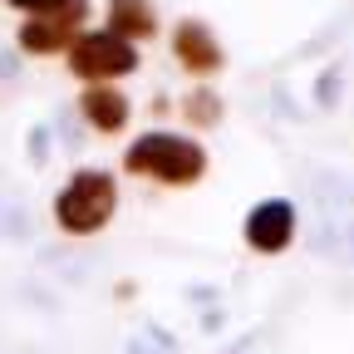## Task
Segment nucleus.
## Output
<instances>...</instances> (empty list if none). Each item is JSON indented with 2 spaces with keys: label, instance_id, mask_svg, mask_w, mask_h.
<instances>
[{
  "label": "nucleus",
  "instance_id": "obj_8",
  "mask_svg": "<svg viewBox=\"0 0 354 354\" xmlns=\"http://www.w3.org/2000/svg\"><path fill=\"white\" fill-rule=\"evenodd\" d=\"M79 104H84V118L94 123L99 133H118V128L128 123V99L113 94V88H88Z\"/></svg>",
  "mask_w": 354,
  "mask_h": 354
},
{
  "label": "nucleus",
  "instance_id": "obj_2",
  "mask_svg": "<svg viewBox=\"0 0 354 354\" xmlns=\"http://www.w3.org/2000/svg\"><path fill=\"white\" fill-rule=\"evenodd\" d=\"M113 202H118V187H113V177L109 172H79L74 183L64 187L59 197V227L84 236V232H99L104 221L113 216Z\"/></svg>",
  "mask_w": 354,
  "mask_h": 354
},
{
  "label": "nucleus",
  "instance_id": "obj_6",
  "mask_svg": "<svg viewBox=\"0 0 354 354\" xmlns=\"http://www.w3.org/2000/svg\"><path fill=\"white\" fill-rule=\"evenodd\" d=\"M172 50H177V59H183V69H192V74H216V69H221V44H216V35H212L207 25H197V20H183V25H177Z\"/></svg>",
  "mask_w": 354,
  "mask_h": 354
},
{
  "label": "nucleus",
  "instance_id": "obj_3",
  "mask_svg": "<svg viewBox=\"0 0 354 354\" xmlns=\"http://www.w3.org/2000/svg\"><path fill=\"white\" fill-rule=\"evenodd\" d=\"M69 59H74V74H79V79H99V84L138 69V55H133V44L118 39V35H109V30H94V35L74 39Z\"/></svg>",
  "mask_w": 354,
  "mask_h": 354
},
{
  "label": "nucleus",
  "instance_id": "obj_7",
  "mask_svg": "<svg viewBox=\"0 0 354 354\" xmlns=\"http://www.w3.org/2000/svg\"><path fill=\"white\" fill-rule=\"evenodd\" d=\"M158 30V15H153V0H109V35L118 39H148Z\"/></svg>",
  "mask_w": 354,
  "mask_h": 354
},
{
  "label": "nucleus",
  "instance_id": "obj_9",
  "mask_svg": "<svg viewBox=\"0 0 354 354\" xmlns=\"http://www.w3.org/2000/svg\"><path fill=\"white\" fill-rule=\"evenodd\" d=\"M187 118H192V123H216V118H221L216 94H202V88H197V94L187 99Z\"/></svg>",
  "mask_w": 354,
  "mask_h": 354
},
{
  "label": "nucleus",
  "instance_id": "obj_1",
  "mask_svg": "<svg viewBox=\"0 0 354 354\" xmlns=\"http://www.w3.org/2000/svg\"><path fill=\"white\" fill-rule=\"evenodd\" d=\"M123 167L153 177V183H167V187H187L207 172V153L192 138H177V133H148L128 148Z\"/></svg>",
  "mask_w": 354,
  "mask_h": 354
},
{
  "label": "nucleus",
  "instance_id": "obj_4",
  "mask_svg": "<svg viewBox=\"0 0 354 354\" xmlns=\"http://www.w3.org/2000/svg\"><path fill=\"white\" fill-rule=\"evenodd\" d=\"M88 15V0H64L59 10L50 15H35L25 30H20V44L30 55H50V50H64V44H74V30L84 25Z\"/></svg>",
  "mask_w": 354,
  "mask_h": 354
},
{
  "label": "nucleus",
  "instance_id": "obj_5",
  "mask_svg": "<svg viewBox=\"0 0 354 354\" xmlns=\"http://www.w3.org/2000/svg\"><path fill=\"white\" fill-rule=\"evenodd\" d=\"M295 236V207L290 202H261L246 216V241L256 251H286Z\"/></svg>",
  "mask_w": 354,
  "mask_h": 354
},
{
  "label": "nucleus",
  "instance_id": "obj_10",
  "mask_svg": "<svg viewBox=\"0 0 354 354\" xmlns=\"http://www.w3.org/2000/svg\"><path fill=\"white\" fill-rule=\"evenodd\" d=\"M10 6H20V10H35V15H50V10H59L64 0H10Z\"/></svg>",
  "mask_w": 354,
  "mask_h": 354
}]
</instances>
